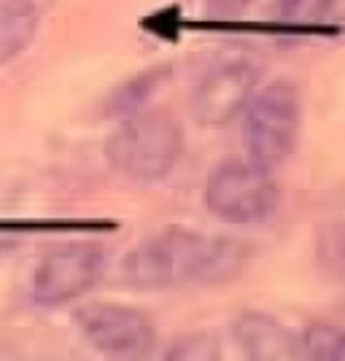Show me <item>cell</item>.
Returning a JSON list of instances; mask_svg holds the SVG:
<instances>
[{"mask_svg": "<svg viewBox=\"0 0 345 361\" xmlns=\"http://www.w3.org/2000/svg\"><path fill=\"white\" fill-rule=\"evenodd\" d=\"M332 361H345V329L337 331V343H334V353Z\"/></svg>", "mask_w": 345, "mask_h": 361, "instance_id": "16", "label": "cell"}, {"mask_svg": "<svg viewBox=\"0 0 345 361\" xmlns=\"http://www.w3.org/2000/svg\"><path fill=\"white\" fill-rule=\"evenodd\" d=\"M52 0H0V65L32 44Z\"/></svg>", "mask_w": 345, "mask_h": 361, "instance_id": "9", "label": "cell"}, {"mask_svg": "<svg viewBox=\"0 0 345 361\" xmlns=\"http://www.w3.org/2000/svg\"><path fill=\"white\" fill-rule=\"evenodd\" d=\"M327 27L329 32L345 30V0H327Z\"/></svg>", "mask_w": 345, "mask_h": 361, "instance_id": "13", "label": "cell"}, {"mask_svg": "<svg viewBox=\"0 0 345 361\" xmlns=\"http://www.w3.org/2000/svg\"><path fill=\"white\" fill-rule=\"evenodd\" d=\"M281 192L267 167L259 162L226 159L205 180V208L229 224H254L270 219Z\"/></svg>", "mask_w": 345, "mask_h": 361, "instance_id": "4", "label": "cell"}, {"mask_svg": "<svg viewBox=\"0 0 345 361\" xmlns=\"http://www.w3.org/2000/svg\"><path fill=\"white\" fill-rule=\"evenodd\" d=\"M73 321L87 343L108 359H146L157 343L154 324L127 305L90 302L75 307Z\"/></svg>", "mask_w": 345, "mask_h": 361, "instance_id": "5", "label": "cell"}, {"mask_svg": "<svg viewBox=\"0 0 345 361\" xmlns=\"http://www.w3.org/2000/svg\"><path fill=\"white\" fill-rule=\"evenodd\" d=\"M183 151V133L167 114H143L121 119L105 140V159L124 178L151 183L170 176Z\"/></svg>", "mask_w": 345, "mask_h": 361, "instance_id": "2", "label": "cell"}, {"mask_svg": "<svg viewBox=\"0 0 345 361\" xmlns=\"http://www.w3.org/2000/svg\"><path fill=\"white\" fill-rule=\"evenodd\" d=\"M235 343L241 348V353L246 359L256 361H270V359H291L297 343L291 337V331L281 326L275 318L265 316L259 310L243 313L235 321Z\"/></svg>", "mask_w": 345, "mask_h": 361, "instance_id": "8", "label": "cell"}, {"mask_svg": "<svg viewBox=\"0 0 345 361\" xmlns=\"http://www.w3.org/2000/svg\"><path fill=\"white\" fill-rule=\"evenodd\" d=\"M246 243L189 229H165L143 240L124 259V275L140 288H170L183 283L216 286L243 272Z\"/></svg>", "mask_w": 345, "mask_h": 361, "instance_id": "1", "label": "cell"}, {"mask_svg": "<svg viewBox=\"0 0 345 361\" xmlns=\"http://www.w3.org/2000/svg\"><path fill=\"white\" fill-rule=\"evenodd\" d=\"M337 331L340 329H332V326H313V329L305 331V350H308V356L315 361H332Z\"/></svg>", "mask_w": 345, "mask_h": 361, "instance_id": "12", "label": "cell"}, {"mask_svg": "<svg viewBox=\"0 0 345 361\" xmlns=\"http://www.w3.org/2000/svg\"><path fill=\"white\" fill-rule=\"evenodd\" d=\"M241 114L243 143L254 162L272 167L294 154L302 121L300 94L294 84L275 81L254 92Z\"/></svg>", "mask_w": 345, "mask_h": 361, "instance_id": "3", "label": "cell"}, {"mask_svg": "<svg viewBox=\"0 0 345 361\" xmlns=\"http://www.w3.org/2000/svg\"><path fill=\"white\" fill-rule=\"evenodd\" d=\"M167 78H170V65H157V68H149L143 73L127 78L121 87H116V90L108 94L105 114L114 116V119L133 116V114H138L140 108L146 106V100H149L154 92L159 90L162 84H167Z\"/></svg>", "mask_w": 345, "mask_h": 361, "instance_id": "10", "label": "cell"}, {"mask_svg": "<svg viewBox=\"0 0 345 361\" xmlns=\"http://www.w3.org/2000/svg\"><path fill=\"white\" fill-rule=\"evenodd\" d=\"M278 19L284 27L300 32L327 30V0H278Z\"/></svg>", "mask_w": 345, "mask_h": 361, "instance_id": "11", "label": "cell"}, {"mask_svg": "<svg viewBox=\"0 0 345 361\" xmlns=\"http://www.w3.org/2000/svg\"><path fill=\"white\" fill-rule=\"evenodd\" d=\"M105 272L103 248L78 243L65 245L41 259L32 275V302L41 307H60L87 294Z\"/></svg>", "mask_w": 345, "mask_h": 361, "instance_id": "6", "label": "cell"}, {"mask_svg": "<svg viewBox=\"0 0 345 361\" xmlns=\"http://www.w3.org/2000/svg\"><path fill=\"white\" fill-rule=\"evenodd\" d=\"M256 68L246 60H229L197 81L192 92V111L202 124H224L235 119L256 90Z\"/></svg>", "mask_w": 345, "mask_h": 361, "instance_id": "7", "label": "cell"}, {"mask_svg": "<svg viewBox=\"0 0 345 361\" xmlns=\"http://www.w3.org/2000/svg\"><path fill=\"white\" fill-rule=\"evenodd\" d=\"M327 248H332L334 259L345 267V226H340V229L332 232V243H327Z\"/></svg>", "mask_w": 345, "mask_h": 361, "instance_id": "14", "label": "cell"}, {"mask_svg": "<svg viewBox=\"0 0 345 361\" xmlns=\"http://www.w3.org/2000/svg\"><path fill=\"white\" fill-rule=\"evenodd\" d=\"M210 8H216V11H222V14H232V11H241L243 6H246V0H208Z\"/></svg>", "mask_w": 345, "mask_h": 361, "instance_id": "15", "label": "cell"}]
</instances>
